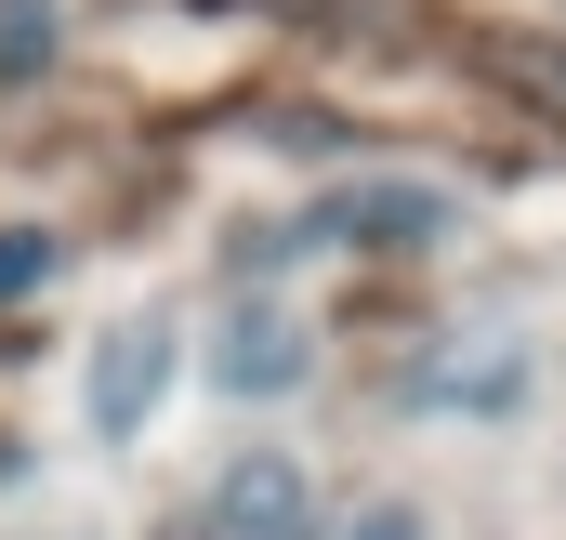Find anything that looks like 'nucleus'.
Masks as SVG:
<instances>
[{
  "label": "nucleus",
  "mask_w": 566,
  "mask_h": 540,
  "mask_svg": "<svg viewBox=\"0 0 566 540\" xmlns=\"http://www.w3.org/2000/svg\"><path fill=\"white\" fill-rule=\"evenodd\" d=\"M211 540H303V475L290 461H238L224 501H211Z\"/></svg>",
  "instance_id": "1"
},
{
  "label": "nucleus",
  "mask_w": 566,
  "mask_h": 540,
  "mask_svg": "<svg viewBox=\"0 0 566 540\" xmlns=\"http://www.w3.org/2000/svg\"><path fill=\"white\" fill-rule=\"evenodd\" d=\"M290 370H303V330H290L277 303L224 330V396H290Z\"/></svg>",
  "instance_id": "2"
},
{
  "label": "nucleus",
  "mask_w": 566,
  "mask_h": 540,
  "mask_svg": "<svg viewBox=\"0 0 566 540\" xmlns=\"http://www.w3.org/2000/svg\"><path fill=\"white\" fill-rule=\"evenodd\" d=\"M158 370H171V343H158V330H119V343H106V396H93V422L119 435V422L158 396Z\"/></svg>",
  "instance_id": "3"
}]
</instances>
